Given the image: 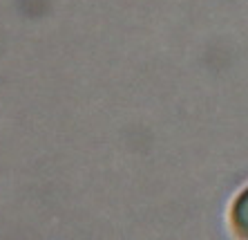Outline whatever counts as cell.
<instances>
[{
  "mask_svg": "<svg viewBox=\"0 0 248 240\" xmlns=\"http://www.w3.org/2000/svg\"><path fill=\"white\" fill-rule=\"evenodd\" d=\"M232 223H235L237 231L248 238V189L237 198L235 206H232Z\"/></svg>",
  "mask_w": 248,
  "mask_h": 240,
  "instance_id": "1",
  "label": "cell"
}]
</instances>
